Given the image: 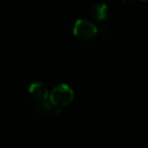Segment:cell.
Instances as JSON below:
<instances>
[{"mask_svg": "<svg viewBox=\"0 0 148 148\" xmlns=\"http://www.w3.org/2000/svg\"><path fill=\"white\" fill-rule=\"evenodd\" d=\"M49 101L54 107L64 108L68 106L74 99V91L69 85L60 84L52 89L49 95Z\"/></svg>", "mask_w": 148, "mask_h": 148, "instance_id": "1", "label": "cell"}, {"mask_svg": "<svg viewBox=\"0 0 148 148\" xmlns=\"http://www.w3.org/2000/svg\"><path fill=\"white\" fill-rule=\"evenodd\" d=\"M133 1H135V0H123V3L127 4V3H132ZM142 1H146V0H142Z\"/></svg>", "mask_w": 148, "mask_h": 148, "instance_id": "5", "label": "cell"}, {"mask_svg": "<svg viewBox=\"0 0 148 148\" xmlns=\"http://www.w3.org/2000/svg\"><path fill=\"white\" fill-rule=\"evenodd\" d=\"M29 92L32 99L36 101H43L48 99L49 97V91H48L47 87L40 82H34L29 85Z\"/></svg>", "mask_w": 148, "mask_h": 148, "instance_id": "3", "label": "cell"}, {"mask_svg": "<svg viewBox=\"0 0 148 148\" xmlns=\"http://www.w3.org/2000/svg\"><path fill=\"white\" fill-rule=\"evenodd\" d=\"M108 10H109L108 5L105 4V3H101V4H97L93 7L91 13L97 21H105L108 17V14H109Z\"/></svg>", "mask_w": 148, "mask_h": 148, "instance_id": "4", "label": "cell"}, {"mask_svg": "<svg viewBox=\"0 0 148 148\" xmlns=\"http://www.w3.org/2000/svg\"><path fill=\"white\" fill-rule=\"evenodd\" d=\"M73 34L81 41H89L97 34V29L91 21L85 19H77L73 27Z\"/></svg>", "mask_w": 148, "mask_h": 148, "instance_id": "2", "label": "cell"}]
</instances>
